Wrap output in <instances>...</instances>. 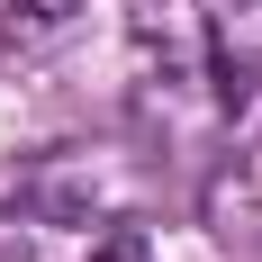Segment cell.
Segmentation results:
<instances>
[{"label": "cell", "instance_id": "4", "mask_svg": "<svg viewBox=\"0 0 262 262\" xmlns=\"http://www.w3.org/2000/svg\"><path fill=\"white\" fill-rule=\"evenodd\" d=\"M91 262H145V226H127V217L100 226V253H91Z\"/></svg>", "mask_w": 262, "mask_h": 262}, {"label": "cell", "instance_id": "5", "mask_svg": "<svg viewBox=\"0 0 262 262\" xmlns=\"http://www.w3.org/2000/svg\"><path fill=\"white\" fill-rule=\"evenodd\" d=\"M235 9H253V0H235Z\"/></svg>", "mask_w": 262, "mask_h": 262}, {"label": "cell", "instance_id": "1", "mask_svg": "<svg viewBox=\"0 0 262 262\" xmlns=\"http://www.w3.org/2000/svg\"><path fill=\"white\" fill-rule=\"evenodd\" d=\"M0 199L36 226H118L136 208V163L108 145H54V154L18 163L0 181Z\"/></svg>", "mask_w": 262, "mask_h": 262}, {"label": "cell", "instance_id": "3", "mask_svg": "<svg viewBox=\"0 0 262 262\" xmlns=\"http://www.w3.org/2000/svg\"><path fill=\"white\" fill-rule=\"evenodd\" d=\"M73 27H81V0H0V73L46 63Z\"/></svg>", "mask_w": 262, "mask_h": 262}, {"label": "cell", "instance_id": "2", "mask_svg": "<svg viewBox=\"0 0 262 262\" xmlns=\"http://www.w3.org/2000/svg\"><path fill=\"white\" fill-rule=\"evenodd\" d=\"M199 217H208L217 244H235V253H262V145L226 154L199 190Z\"/></svg>", "mask_w": 262, "mask_h": 262}]
</instances>
